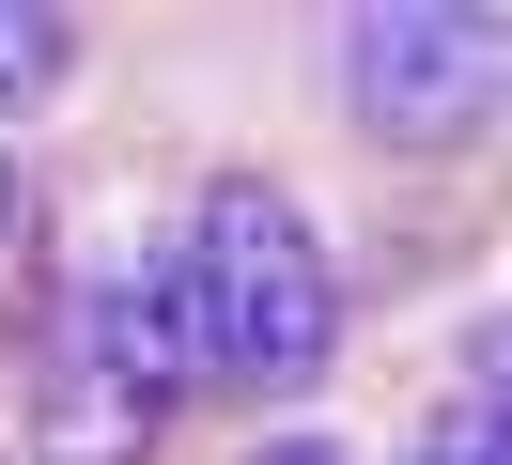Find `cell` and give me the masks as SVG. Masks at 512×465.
I'll list each match as a JSON object with an SVG mask.
<instances>
[{
	"label": "cell",
	"instance_id": "cell-3",
	"mask_svg": "<svg viewBox=\"0 0 512 465\" xmlns=\"http://www.w3.org/2000/svg\"><path fill=\"white\" fill-rule=\"evenodd\" d=\"M326 62H342V109L388 155H450L512 93V16H481V0H357Z\"/></svg>",
	"mask_w": 512,
	"mask_h": 465
},
{
	"label": "cell",
	"instance_id": "cell-7",
	"mask_svg": "<svg viewBox=\"0 0 512 465\" xmlns=\"http://www.w3.org/2000/svg\"><path fill=\"white\" fill-rule=\"evenodd\" d=\"M466 388H481V403H512V310H497V326H481V357H466Z\"/></svg>",
	"mask_w": 512,
	"mask_h": 465
},
{
	"label": "cell",
	"instance_id": "cell-1",
	"mask_svg": "<svg viewBox=\"0 0 512 465\" xmlns=\"http://www.w3.org/2000/svg\"><path fill=\"white\" fill-rule=\"evenodd\" d=\"M171 341H187V388H311L342 357V264H326L311 202L264 171H218L171 233Z\"/></svg>",
	"mask_w": 512,
	"mask_h": 465
},
{
	"label": "cell",
	"instance_id": "cell-5",
	"mask_svg": "<svg viewBox=\"0 0 512 465\" xmlns=\"http://www.w3.org/2000/svg\"><path fill=\"white\" fill-rule=\"evenodd\" d=\"M404 465H512V403H481V388H450L435 419H419V450Z\"/></svg>",
	"mask_w": 512,
	"mask_h": 465
},
{
	"label": "cell",
	"instance_id": "cell-4",
	"mask_svg": "<svg viewBox=\"0 0 512 465\" xmlns=\"http://www.w3.org/2000/svg\"><path fill=\"white\" fill-rule=\"evenodd\" d=\"M63 62H78V31L47 16V0H0V109H32Z\"/></svg>",
	"mask_w": 512,
	"mask_h": 465
},
{
	"label": "cell",
	"instance_id": "cell-2",
	"mask_svg": "<svg viewBox=\"0 0 512 465\" xmlns=\"http://www.w3.org/2000/svg\"><path fill=\"white\" fill-rule=\"evenodd\" d=\"M171 388H187V341H171V264L94 248V264L63 279V310H47L32 450H47V465H140V450H156V419H171Z\"/></svg>",
	"mask_w": 512,
	"mask_h": 465
},
{
	"label": "cell",
	"instance_id": "cell-8",
	"mask_svg": "<svg viewBox=\"0 0 512 465\" xmlns=\"http://www.w3.org/2000/svg\"><path fill=\"white\" fill-rule=\"evenodd\" d=\"M264 465H342V450H311V434H295V450H264Z\"/></svg>",
	"mask_w": 512,
	"mask_h": 465
},
{
	"label": "cell",
	"instance_id": "cell-6",
	"mask_svg": "<svg viewBox=\"0 0 512 465\" xmlns=\"http://www.w3.org/2000/svg\"><path fill=\"white\" fill-rule=\"evenodd\" d=\"M32 248V171H16V140H0V264Z\"/></svg>",
	"mask_w": 512,
	"mask_h": 465
}]
</instances>
